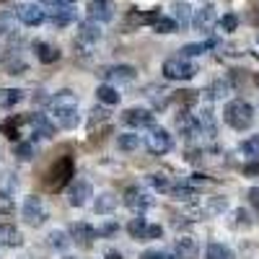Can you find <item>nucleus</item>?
<instances>
[{"label": "nucleus", "instance_id": "nucleus-48", "mask_svg": "<svg viewBox=\"0 0 259 259\" xmlns=\"http://www.w3.org/2000/svg\"><path fill=\"white\" fill-rule=\"evenodd\" d=\"M91 114H94V119H91V124H94L96 119H106V114H109V112H106V109H99V106H96V109H94Z\"/></svg>", "mask_w": 259, "mask_h": 259}, {"label": "nucleus", "instance_id": "nucleus-20", "mask_svg": "<svg viewBox=\"0 0 259 259\" xmlns=\"http://www.w3.org/2000/svg\"><path fill=\"white\" fill-rule=\"evenodd\" d=\"M34 55H36L39 62H45V65H52V62L60 60V50L47 45V41H34Z\"/></svg>", "mask_w": 259, "mask_h": 259}, {"label": "nucleus", "instance_id": "nucleus-45", "mask_svg": "<svg viewBox=\"0 0 259 259\" xmlns=\"http://www.w3.org/2000/svg\"><path fill=\"white\" fill-rule=\"evenodd\" d=\"M249 202H251L254 212L259 215V189H256V187H254V189H249Z\"/></svg>", "mask_w": 259, "mask_h": 259}, {"label": "nucleus", "instance_id": "nucleus-10", "mask_svg": "<svg viewBox=\"0 0 259 259\" xmlns=\"http://www.w3.org/2000/svg\"><path fill=\"white\" fill-rule=\"evenodd\" d=\"M192 26L200 34H210L212 26H218V13H215V6H202L197 13L192 16Z\"/></svg>", "mask_w": 259, "mask_h": 259}, {"label": "nucleus", "instance_id": "nucleus-6", "mask_svg": "<svg viewBox=\"0 0 259 259\" xmlns=\"http://www.w3.org/2000/svg\"><path fill=\"white\" fill-rule=\"evenodd\" d=\"M13 13H16V18L21 21V24H26V26H39V24L47 21V11L41 6H36V3H16Z\"/></svg>", "mask_w": 259, "mask_h": 259}, {"label": "nucleus", "instance_id": "nucleus-8", "mask_svg": "<svg viewBox=\"0 0 259 259\" xmlns=\"http://www.w3.org/2000/svg\"><path fill=\"white\" fill-rule=\"evenodd\" d=\"M91 197H94V187H91L89 179H75V182H70V187H68V202H70L73 207H83Z\"/></svg>", "mask_w": 259, "mask_h": 259}, {"label": "nucleus", "instance_id": "nucleus-25", "mask_svg": "<svg viewBox=\"0 0 259 259\" xmlns=\"http://www.w3.org/2000/svg\"><path fill=\"white\" fill-rule=\"evenodd\" d=\"M119 91L114 89V85H109V83H104V85H99L96 89V99L101 101V104H106V106H114V104H119Z\"/></svg>", "mask_w": 259, "mask_h": 259}, {"label": "nucleus", "instance_id": "nucleus-53", "mask_svg": "<svg viewBox=\"0 0 259 259\" xmlns=\"http://www.w3.org/2000/svg\"><path fill=\"white\" fill-rule=\"evenodd\" d=\"M256 41H259V39H256Z\"/></svg>", "mask_w": 259, "mask_h": 259}, {"label": "nucleus", "instance_id": "nucleus-32", "mask_svg": "<svg viewBox=\"0 0 259 259\" xmlns=\"http://www.w3.org/2000/svg\"><path fill=\"white\" fill-rule=\"evenodd\" d=\"M21 122H24V117H6L3 124H0V133H3L6 138H11V140H16V138H18Z\"/></svg>", "mask_w": 259, "mask_h": 259}, {"label": "nucleus", "instance_id": "nucleus-7", "mask_svg": "<svg viewBox=\"0 0 259 259\" xmlns=\"http://www.w3.org/2000/svg\"><path fill=\"white\" fill-rule=\"evenodd\" d=\"M89 18L96 21V24H109L117 13V6L114 0H89Z\"/></svg>", "mask_w": 259, "mask_h": 259}, {"label": "nucleus", "instance_id": "nucleus-24", "mask_svg": "<svg viewBox=\"0 0 259 259\" xmlns=\"http://www.w3.org/2000/svg\"><path fill=\"white\" fill-rule=\"evenodd\" d=\"M171 197L179 202H192V200H197V189L189 182H182L179 187H171Z\"/></svg>", "mask_w": 259, "mask_h": 259}, {"label": "nucleus", "instance_id": "nucleus-33", "mask_svg": "<svg viewBox=\"0 0 259 259\" xmlns=\"http://www.w3.org/2000/svg\"><path fill=\"white\" fill-rule=\"evenodd\" d=\"M138 145H140V135H135V133H122L117 138V148L124 150V153H133Z\"/></svg>", "mask_w": 259, "mask_h": 259}, {"label": "nucleus", "instance_id": "nucleus-43", "mask_svg": "<svg viewBox=\"0 0 259 259\" xmlns=\"http://www.w3.org/2000/svg\"><path fill=\"white\" fill-rule=\"evenodd\" d=\"M212 91H215V94H212V99H223V96H228V91H231V89H228V83H226V80H218V83L212 85Z\"/></svg>", "mask_w": 259, "mask_h": 259}, {"label": "nucleus", "instance_id": "nucleus-29", "mask_svg": "<svg viewBox=\"0 0 259 259\" xmlns=\"http://www.w3.org/2000/svg\"><path fill=\"white\" fill-rule=\"evenodd\" d=\"M21 99H24V91H18V89H0V109H11V106H16Z\"/></svg>", "mask_w": 259, "mask_h": 259}, {"label": "nucleus", "instance_id": "nucleus-14", "mask_svg": "<svg viewBox=\"0 0 259 259\" xmlns=\"http://www.w3.org/2000/svg\"><path fill=\"white\" fill-rule=\"evenodd\" d=\"M50 109L52 112H62V109H78V96L70 89H62L50 99Z\"/></svg>", "mask_w": 259, "mask_h": 259}, {"label": "nucleus", "instance_id": "nucleus-30", "mask_svg": "<svg viewBox=\"0 0 259 259\" xmlns=\"http://www.w3.org/2000/svg\"><path fill=\"white\" fill-rule=\"evenodd\" d=\"M205 259H236V254L226 246V244H218V241H212L205 251Z\"/></svg>", "mask_w": 259, "mask_h": 259}, {"label": "nucleus", "instance_id": "nucleus-5", "mask_svg": "<svg viewBox=\"0 0 259 259\" xmlns=\"http://www.w3.org/2000/svg\"><path fill=\"white\" fill-rule=\"evenodd\" d=\"M21 215H24V221L29 226H41L47 221V207H45V200L36 197V194H31V197L24 200V207H21Z\"/></svg>", "mask_w": 259, "mask_h": 259}, {"label": "nucleus", "instance_id": "nucleus-35", "mask_svg": "<svg viewBox=\"0 0 259 259\" xmlns=\"http://www.w3.org/2000/svg\"><path fill=\"white\" fill-rule=\"evenodd\" d=\"M228 226H231V228H249V226H251L249 212H246L244 207L233 210V212H231V218H228Z\"/></svg>", "mask_w": 259, "mask_h": 259}, {"label": "nucleus", "instance_id": "nucleus-31", "mask_svg": "<svg viewBox=\"0 0 259 259\" xmlns=\"http://www.w3.org/2000/svg\"><path fill=\"white\" fill-rule=\"evenodd\" d=\"M148 182H150V187H153L156 192H171V177L168 174H163V171H156V174H150L148 177Z\"/></svg>", "mask_w": 259, "mask_h": 259}, {"label": "nucleus", "instance_id": "nucleus-23", "mask_svg": "<svg viewBox=\"0 0 259 259\" xmlns=\"http://www.w3.org/2000/svg\"><path fill=\"white\" fill-rule=\"evenodd\" d=\"M52 117H55V122H57L60 127H65V130H73V127H78V122H80L78 109H62V112H52Z\"/></svg>", "mask_w": 259, "mask_h": 259}, {"label": "nucleus", "instance_id": "nucleus-21", "mask_svg": "<svg viewBox=\"0 0 259 259\" xmlns=\"http://www.w3.org/2000/svg\"><path fill=\"white\" fill-rule=\"evenodd\" d=\"M177 127L182 130V135L187 138H194V135H200V124H197V114H189V112H182L177 117Z\"/></svg>", "mask_w": 259, "mask_h": 259}, {"label": "nucleus", "instance_id": "nucleus-3", "mask_svg": "<svg viewBox=\"0 0 259 259\" xmlns=\"http://www.w3.org/2000/svg\"><path fill=\"white\" fill-rule=\"evenodd\" d=\"M70 177H73V158H70V156H62V158L50 168V174H47V189H50V192L62 189L65 184L70 182Z\"/></svg>", "mask_w": 259, "mask_h": 259}, {"label": "nucleus", "instance_id": "nucleus-44", "mask_svg": "<svg viewBox=\"0 0 259 259\" xmlns=\"http://www.w3.org/2000/svg\"><path fill=\"white\" fill-rule=\"evenodd\" d=\"M13 210V202L8 197V192H0V212H11Z\"/></svg>", "mask_w": 259, "mask_h": 259}, {"label": "nucleus", "instance_id": "nucleus-39", "mask_svg": "<svg viewBox=\"0 0 259 259\" xmlns=\"http://www.w3.org/2000/svg\"><path fill=\"white\" fill-rule=\"evenodd\" d=\"M47 239H50V246H55V249H68L70 246V239L65 231H50Z\"/></svg>", "mask_w": 259, "mask_h": 259}, {"label": "nucleus", "instance_id": "nucleus-28", "mask_svg": "<svg viewBox=\"0 0 259 259\" xmlns=\"http://www.w3.org/2000/svg\"><path fill=\"white\" fill-rule=\"evenodd\" d=\"M117 207V197L112 192H101L99 197H96V202H94V210L99 212V215H106V212H112Z\"/></svg>", "mask_w": 259, "mask_h": 259}, {"label": "nucleus", "instance_id": "nucleus-37", "mask_svg": "<svg viewBox=\"0 0 259 259\" xmlns=\"http://www.w3.org/2000/svg\"><path fill=\"white\" fill-rule=\"evenodd\" d=\"M241 153L251 161H259V135H251L241 143Z\"/></svg>", "mask_w": 259, "mask_h": 259}, {"label": "nucleus", "instance_id": "nucleus-22", "mask_svg": "<svg viewBox=\"0 0 259 259\" xmlns=\"http://www.w3.org/2000/svg\"><path fill=\"white\" fill-rule=\"evenodd\" d=\"M171 18L177 21V26L187 29V26L192 24V8H189V3H184V0H177V3L171 6Z\"/></svg>", "mask_w": 259, "mask_h": 259}, {"label": "nucleus", "instance_id": "nucleus-11", "mask_svg": "<svg viewBox=\"0 0 259 259\" xmlns=\"http://www.w3.org/2000/svg\"><path fill=\"white\" fill-rule=\"evenodd\" d=\"M122 122L130 124V127H138V130H150V127H156V117L150 114L148 109H138V106H133V109H127L122 114Z\"/></svg>", "mask_w": 259, "mask_h": 259}, {"label": "nucleus", "instance_id": "nucleus-1", "mask_svg": "<svg viewBox=\"0 0 259 259\" xmlns=\"http://www.w3.org/2000/svg\"><path fill=\"white\" fill-rule=\"evenodd\" d=\"M223 119L233 130H249L251 122H254V106L249 101H244V99H233V101L226 104Z\"/></svg>", "mask_w": 259, "mask_h": 259}, {"label": "nucleus", "instance_id": "nucleus-46", "mask_svg": "<svg viewBox=\"0 0 259 259\" xmlns=\"http://www.w3.org/2000/svg\"><path fill=\"white\" fill-rule=\"evenodd\" d=\"M244 174L246 177H259V161H251L249 166H244Z\"/></svg>", "mask_w": 259, "mask_h": 259}, {"label": "nucleus", "instance_id": "nucleus-40", "mask_svg": "<svg viewBox=\"0 0 259 259\" xmlns=\"http://www.w3.org/2000/svg\"><path fill=\"white\" fill-rule=\"evenodd\" d=\"M218 29L226 31V34L236 31V29H239V16H236V13H226L223 18H218Z\"/></svg>", "mask_w": 259, "mask_h": 259}, {"label": "nucleus", "instance_id": "nucleus-27", "mask_svg": "<svg viewBox=\"0 0 259 259\" xmlns=\"http://www.w3.org/2000/svg\"><path fill=\"white\" fill-rule=\"evenodd\" d=\"M197 124H200V135H207V138L215 135V117L210 112V106H205V109L197 114Z\"/></svg>", "mask_w": 259, "mask_h": 259}, {"label": "nucleus", "instance_id": "nucleus-50", "mask_svg": "<svg viewBox=\"0 0 259 259\" xmlns=\"http://www.w3.org/2000/svg\"><path fill=\"white\" fill-rule=\"evenodd\" d=\"M47 3H50V6H73L75 0H47Z\"/></svg>", "mask_w": 259, "mask_h": 259}, {"label": "nucleus", "instance_id": "nucleus-19", "mask_svg": "<svg viewBox=\"0 0 259 259\" xmlns=\"http://www.w3.org/2000/svg\"><path fill=\"white\" fill-rule=\"evenodd\" d=\"M0 244L3 246H21L24 244V236H21V231L11 223H0Z\"/></svg>", "mask_w": 259, "mask_h": 259}, {"label": "nucleus", "instance_id": "nucleus-52", "mask_svg": "<svg viewBox=\"0 0 259 259\" xmlns=\"http://www.w3.org/2000/svg\"><path fill=\"white\" fill-rule=\"evenodd\" d=\"M256 85H259V75H256Z\"/></svg>", "mask_w": 259, "mask_h": 259}, {"label": "nucleus", "instance_id": "nucleus-2", "mask_svg": "<svg viewBox=\"0 0 259 259\" xmlns=\"http://www.w3.org/2000/svg\"><path fill=\"white\" fill-rule=\"evenodd\" d=\"M197 73H200V68L187 57H168L163 62V75L168 80H192Z\"/></svg>", "mask_w": 259, "mask_h": 259}, {"label": "nucleus", "instance_id": "nucleus-34", "mask_svg": "<svg viewBox=\"0 0 259 259\" xmlns=\"http://www.w3.org/2000/svg\"><path fill=\"white\" fill-rule=\"evenodd\" d=\"M153 31H156V34H177L179 26H177V21L171 18V16H161L156 24H153Z\"/></svg>", "mask_w": 259, "mask_h": 259}, {"label": "nucleus", "instance_id": "nucleus-18", "mask_svg": "<svg viewBox=\"0 0 259 259\" xmlns=\"http://www.w3.org/2000/svg\"><path fill=\"white\" fill-rule=\"evenodd\" d=\"M73 239H75L83 249H89V246L94 244V239H96V228L80 221V223H75V226H73Z\"/></svg>", "mask_w": 259, "mask_h": 259}, {"label": "nucleus", "instance_id": "nucleus-36", "mask_svg": "<svg viewBox=\"0 0 259 259\" xmlns=\"http://www.w3.org/2000/svg\"><path fill=\"white\" fill-rule=\"evenodd\" d=\"M145 228H148V221L143 218V215H138V218H133V221L127 223V233L133 236V239H138V241H143Z\"/></svg>", "mask_w": 259, "mask_h": 259}, {"label": "nucleus", "instance_id": "nucleus-42", "mask_svg": "<svg viewBox=\"0 0 259 259\" xmlns=\"http://www.w3.org/2000/svg\"><path fill=\"white\" fill-rule=\"evenodd\" d=\"M161 236H163L161 226H148L145 233H143V241H153V239H161Z\"/></svg>", "mask_w": 259, "mask_h": 259}, {"label": "nucleus", "instance_id": "nucleus-41", "mask_svg": "<svg viewBox=\"0 0 259 259\" xmlns=\"http://www.w3.org/2000/svg\"><path fill=\"white\" fill-rule=\"evenodd\" d=\"M140 259H179V256L168 249H148L140 254Z\"/></svg>", "mask_w": 259, "mask_h": 259}, {"label": "nucleus", "instance_id": "nucleus-16", "mask_svg": "<svg viewBox=\"0 0 259 259\" xmlns=\"http://www.w3.org/2000/svg\"><path fill=\"white\" fill-rule=\"evenodd\" d=\"M29 119V124L34 127V135H39V138H45V140H50L52 135H55V124L50 122V117L47 114H31V117H26Z\"/></svg>", "mask_w": 259, "mask_h": 259}, {"label": "nucleus", "instance_id": "nucleus-49", "mask_svg": "<svg viewBox=\"0 0 259 259\" xmlns=\"http://www.w3.org/2000/svg\"><path fill=\"white\" fill-rule=\"evenodd\" d=\"M104 256H106V259H122V251H117V249H106Z\"/></svg>", "mask_w": 259, "mask_h": 259}, {"label": "nucleus", "instance_id": "nucleus-13", "mask_svg": "<svg viewBox=\"0 0 259 259\" xmlns=\"http://www.w3.org/2000/svg\"><path fill=\"white\" fill-rule=\"evenodd\" d=\"M124 205H127L130 210H135V212H143V210H148L150 205H153V200H150L145 192H140L138 187H130V189L124 192Z\"/></svg>", "mask_w": 259, "mask_h": 259}, {"label": "nucleus", "instance_id": "nucleus-51", "mask_svg": "<svg viewBox=\"0 0 259 259\" xmlns=\"http://www.w3.org/2000/svg\"><path fill=\"white\" fill-rule=\"evenodd\" d=\"M65 259H75V256H65Z\"/></svg>", "mask_w": 259, "mask_h": 259}, {"label": "nucleus", "instance_id": "nucleus-12", "mask_svg": "<svg viewBox=\"0 0 259 259\" xmlns=\"http://www.w3.org/2000/svg\"><path fill=\"white\" fill-rule=\"evenodd\" d=\"M47 18H50V24L55 29H62V26H68V24H73V21H75V11L70 6H52L47 11Z\"/></svg>", "mask_w": 259, "mask_h": 259}, {"label": "nucleus", "instance_id": "nucleus-9", "mask_svg": "<svg viewBox=\"0 0 259 259\" xmlns=\"http://www.w3.org/2000/svg\"><path fill=\"white\" fill-rule=\"evenodd\" d=\"M99 75L106 83H130V80H135L138 70L133 68V65H109V68H101Z\"/></svg>", "mask_w": 259, "mask_h": 259}, {"label": "nucleus", "instance_id": "nucleus-26", "mask_svg": "<svg viewBox=\"0 0 259 259\" xmlns=\"http://www.w3.org/2000/svg\"><path fill=\"white\" fill-rule=\"evenodd\" d=\"M215 45H218V41H215V39H207V41H197V45H184L179 52V57H197V55H202V52H207V50H212Z\"/></svg>", "mask_w": 259, "mask_h": 259}, {"label": "nucleus", "instance_id": "nucleus-17", "mask_svg": "<svg viewBox=\"0 0 259 259\" xmlns=\"http://www.w3.org/2000/svg\"><path fill=\"white\" fill-rule=\"evenodd\" d=\"M197 251H200L197 241L189 239V236H179V239L174 241V254L179 259H194V256H197Z\"/></svg>", "mask_w": 259, "mask_h": 259}, {"label": "nucleus", "instance_id": "nucleus-4", "mask_svg": "<svg viewBox=\"0 0 259 259\" xmlns=\"http://www.w3.org/2000/svg\"><path fill=\"white\" fill-rule=\"evenodd\" d=\"M145 148L150 150L153 156H163L174 148V138H171L163 127H150L148 135H145Z\"/></svg>", "mask_w": 259, "mask_h": 259}, {"label": "nucleus", "instance_id": "nucleus-38", "mask_svg": "<svg viewBox=\"0 0 259 259\" xmlns=\"http://www.w3.org/2000/svg\"><path fill=\"white\" fill-rule=\"evenodd\" d=\"M13 156L18 158V161H31L34 158V143H16L13 145Z\"/></svg>", "mask_w": 259, "mask_h": 259}, {"label": "nucleus", "instance_id": "nucleus-47", "mask_svg": "<svg viewBox=\"0 0 259 259\" xmlns=\"http://www.w3.org/2000/svg\"><path fill=\"white\" fill-rule=\"evenodd\" d=\"M117 231V223H106V226H101L99 231H96V236H112Z\"/></svg>", "mask_w": 259, "mask_h": 259}, {"label": "nucleus", "instance_id": "nucleus-15", "mask_svg": "<svg viewBox=\"0 0 259 259\" xmlns=\"http://www.w3.org/2000/svg\"><path fill=\"white\" fill-rule=\"evenodd\" d=\"M101 39V26L96 24V21H80L78 24V41L80 45H96V41Z\"/></svg>", "mask_w": 259, "mask_h": 259}]
</instances>
